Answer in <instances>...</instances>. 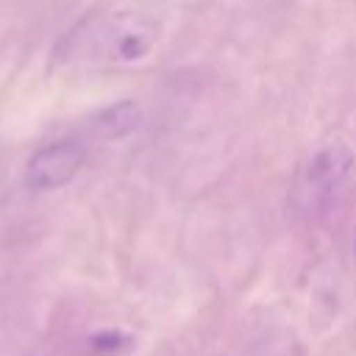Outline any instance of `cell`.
Returning <instances> with one entry per match:
<instances>
[{
  "instance_id": "2",
  "label": "cell",
  "mask_w": 356,
  "mask_h": 356,
  "mask_svg": "<svg viewBox=\"0 0 356 356\" xmlns=\"http://www.w3.org/2000/svg\"><path fill=\"white\" fill-rule=\"evenodd\" d=\"M353 178V153L345 145H325L298 170L292 206L306 220H328L339 206Z\"/></svg>"
},
{
  "instance_id": "1",
  "label": "cell",
  "mask_w": 356,
  "mask_h": 356,
  "mask_svg": "<svg viewBox=\"0 0 356 356\" xmlns=\"http://www.w3.org/2000/svg\"><path fill=\"white\" fill-rule=\"evenodd\" d=\"M156 39V22L142 14H92L53 47V58L58 64H131L145 58Z\"/></svg>"
},
{
  "instance_id": "5",
  "label": "cell",
  "mask_w": 356,
  "mask_h": 356,
  "mask_svg": "<svg viewBox=\"0 0 356 356\" xmlns=\"http://www.w3.org/2000/svg\"><path fill=\"white\" fill-rule=\"evenodd\" d=\"M128 345H131V339L122 331H100L89 339V350L95 356H114V353L125 350Z\"/></svg>"
},
{
  "instance_id": "3",
  "label": "cell",
  "mask_w": 356,
  "mask_h": 356,
  "mask_svg": "<svg viewBox=\"0 0 356 356\" xmlns=\"http://www.w3.org/2000/svg\"><path fill=\"white\" fill-rule=\"evenodd\" d=\"M86 161V145L78 139H58L39 147L25 167V184L36 192H50L70 184Z\"/></svg>"
},
{
  "instance_id": "4",
  "label": "cell",
  "mask_w": 356,
  "mask_h": 356,
  "mask_svg": "<svg viewBox=\"0 0 356 356\" xmlns=\"http://www.w3.org/2000/svg\"><path fill=\"white\" fill-rule=\"evenodd\" d=\"M139 125H142V108L134 100H117L92 120V131L100 139H122L134 134Z\"/></svg>"
}]
</instances>
